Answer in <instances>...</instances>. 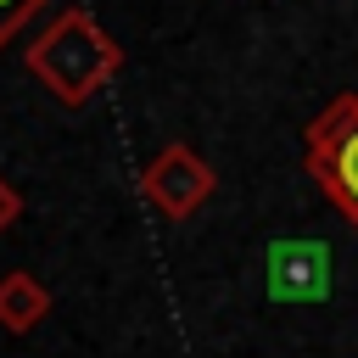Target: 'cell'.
I'll return each instance as SVG.
<instances>
[{
	"label": "cell",
	"mask_w": 358,
	"mask_h": 358,
	"mask_svg": "<svg viewBox=\"0 0 358 358\" xmlns=\"http://www.w3.org/2000/svg\"><path fill=\"white\" fill-rule=\"evenodd\" d=\"M17 218H22V190H17L6 173H0V235H6Z\"/></svg>",
	"instance_id": "52a82bcc"
},
{
	"label": "cell",
	"mask_w": 358,
	"mask_h": 358,
	"mask_svg": "<svg viewBox=\"0 0 358 358\" xmlns=\"http://www.w3.org/2000/svg\"><path fill=\"white\" fill-rule=\"evenodd\" d=\"M28 73L62 101V106H84L90 95H101L117 67H123V45L84 11V6H67L28 50H22Z\"/></svg>",
	"instance_id": "6da1fadb"
},
{
	"label": "cell",
	"mask_w": 358,
	"mask_h": 358,
	"mask_svg": "<svg viewBox=\"0 0 358 358\" xmlns=\"http://www.w3.org/2000/svg\"><path fill=\"white\" fill-rule=\"evenodd\" d=\"M45 313H50V291H45L28 268H11V274L0 280V330L28 336Z\"/></svg>",
	"instance_id": "5b68a950"
},
{
	"label": "cell",
	"mask_w": 358,
	"mask_h": 358,
	"mask_svg": "<svg viewBox=\"0 0 358 358\" xmlns=\"http://www.w3.org/2000/svg\"><path fill=\"white\" fill-rule=\"evenodd\" d=\"M213 168L201 162V151L196 145H185V140H173V145H162L145 168H140V196L162 213V218H190V213H201L207 207V196H213Z\"/></svg>",
	"instance_id": "3957f363"
},
{
	"label": "cell",
	"mask_w": 358,
	"mask_h": 358,
	"mask_svg": "<svg viewBox=\"0 0 358 358\" xmlns=\"http://www.w3.org/2000/svg\"><path fill=\"white\" fill-rule=\"evenodd\" d=\"M302 162L324 190V201L358 229V90L336 95L302 129Z\"/></svg>",
	"instance_id": "7a4b0ae2"
},
{
	"label": "cell",
	"mask_w": 358,
	"mask_h": 358,
	"mask_svg": "<svg viewBox=\"0 0 358 358\" xmlns=\"http://www.w3.org/2000/svg\"><path fill=\"white\" fill-rule=\"evenodd\" d=\"M263 280L274 302H319L330 291V246L324 241H274L263 257Z\"/></svg>",
	"instance_id": "277c9868"
},
{
	"label": "cell",
	"mask_w": 358,
	"mask_h": 358,
	"mask_svg": "<svg viewBox=\"0 0 358 358\" xmlns=\"http://www.w3.org/2000/svg\"><path fill=\"white\" fill-rule=\"evenodd\" d=\"M34 11H45V0H0V50L34 22Z\"/></svg>",
	"instance_id": "8992f818"
}]
</instances>
